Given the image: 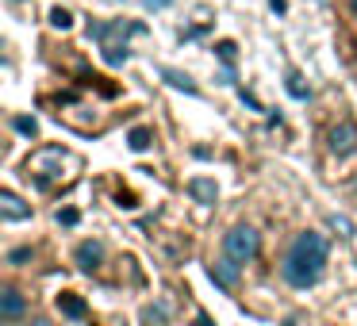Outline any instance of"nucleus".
<instances>
[{
  "instance_id": "nucleus-8",
  "label": "nucleus",
  "mask_w": 357,
  "mask_h": 326,
  "mask_svg": "<svg viewBox=\"0 0 357 326\" xmlns=\"http://www.w3.org/2000/svg\"><path fill=\"white\" fill-rule=\"evenodd\" d=\"M188 196H192L196 203H215L219 200V185L211 177H192L188 180Z\"/></svg>"
},
{
  "instance_id": "nucleus-16",
  "label": "nucleus",
  "mask_w": 357,
  "mask_h": 326,
  "mask_svg": "<svg viewBox=\"0 0 357 326\" xmlns=\"http://www.w3.org/2000/svg\"><path fill=\"white\" fill-rule=\"evenodd\" d=\"M215 54L223 58V62H234V54H238V47H234L231 39H223V42H215Z\"/></svg>"
},
{
  "instance_id": "nucleus-20",
  "label": "nucleus",
  "mask_w": 357,
  "mask_h": 326,
  "mask_svg": "<svg viewBox=\"0 0 357 326\" xmlns=\"http://www.w3.org/2000/svg\"><path fill=\"white\" fill-rule=\"evenodd\" d=\"M269 8L273 12H288V0H269Z\"/></svg>"
},
{
  "instance_id": "nucleus-12",
  "label": "nucleus",
  "mask_w": 357,
  "mask_h": 326,
  "mask_svg": "<svg viewBox=\"0 0 357 326\" xmlns=\"http://www.w3.org/2000/svg\"><path fill=\"white\" fill-rule=\"evenodd\" d=\"M284 88H288V96H296V100H307V85H303L300 73H288V77H284Z\"/></svg>"
},
{
  "instance_id": "nucleus-24",
  "label": "nucleus",
  "mask_w": 357,
  "mask_h": 326,
  "mask_svg": "<svg viewBox=\"0 0 357 326\" xmlns=\"http://www.w3.org/2000/svg\"><path fill=\"white\" fill-rule=\"evenodd\" d=\"M35 326H47V323H35Z\"/></svg>"
},
{
  "instance_id": "nucleus-2",
  "label": "nucleus",
  "mask_w": 357,
  "mask_h": 326,
  "mask_svg": "<svg viewBox=\"0 0 357 326\" xmlns=\"http://www.w3.org/2000/svg\"><path fill=\"white\" fill-rule=\"evenodd\" d=\"M223 249H227V257H234L238 265H246V261H254L257 249H261V234H257L254 226L238 223V226H231V234L223 238Z\"/></svg>"
},
{
  "instance_id": "nucleus-22",
  "label": "nucleus",
  "mask_w": 357,
  "mask_h": 326,
  "mask_svg": "<svg viewBox=\"0 0 357 326\" xmlns=\"http://www.w3.org/2000/svg\"><path fill=\"white\" fill-rule=\"evenodd\" d=\"M146 4H150V8H169L173 0H146Z\"/></svg>"
},
{
  "instance_id": "nucleus-14",
  "label": "nucleus",
  "mask_w": 357,
  "mask_h": 326,
  "mask_svg": "<svg viewBox=\"0 0 357 326\" xmlns=\"http://www.w3.org/2000/svg\"><path fill=\"white\" fill-rule=\"evenodd\" d=\"M104 62H108V65H123L127 62V47H119V42H104Z\"/></svg>"
},
{
  "instance_id": "nucleus-1",
  "label": "nucleus",
  "mask_w": 357,
  "mask_h": 326,
  "mask_svg": "<svg viewBox=\"0 0 357 326\" xmlns=\"http://www.w3.org/2000/svg\"><path fill=\"white\" fill-rule=\"evenodd\" d=\"M323 265H326V238L319 231H303L296 234L280 272L292 288H315L319 277H323Z\"/></svg>"
},
{
  "instance_id": "nucleus-5",
  "label": "nucleus",
  "mask_w": 357,
  "mask_h": 326,
  "mask_svg": "<svg viewBox=\"0 0 357 326\" xmlns=\"http://www.w3.org/2000/svg\"><path fill=\"white\" fill-rule=\"evenodd\" d=\"M0 215L8 219V223H20V219H31V208H27L12 188H4V192H0Z\"/></svg>"
},
{
  "instance_id": "nucleus-6",
  "label": "nucleus",
  "mask_w": 357,
  "mask_h": 326,
  "mask_svg": "<svg viewBox=\"0 0 357 326\" xmlns=\"http://www.w3.org/2000/svg\"><path fill=\"white\" fill-rule=\"evenodd\" d=\"M77 269H85V272H93V269H100V261H104V242H96V238H89V242H81L77 246Z\"/></svg>"
},
{
  "instance_id": "nucleus-18",
  "label": "nucleus",
  "mask_w": 357,
  "mask_h": 326,
  "mask_svg": "<svg viewBox=\"0 0 357 326\" xmlns=\"http://www.w3.org/2000/svg\"><path fill=\"white\" fill-rule=\"evenodd\" d=\"M24 261H31V246H20L8 254V265H24Z\"/></svg>"
},
{
  "instance_id": "nucleus-17",
  "label": "nucleus",
  "mask_w": 357,
  "mask_h": 326,
  "mask_svg": "<svg viewBox=\"0 0 357 326\" xmlns=\"http://www.w3.org/2000/svg\"><path fill=\"white\" fill-rule=\"evenodd\" d=\"M331 226L342 234V238H354V226H349V219H338V215H331Z\"/></svg>"
},
{
  "instance_id": "nucleus-10",
  "label": "nucleus",
  "mask_w": 357,
  "mask_h": 326,
  "mask_svg": "<svg viewBox=\"0 0 357 326\" xmlns=\"http://www.w3.org/2000/svg\"><path fill=\"white\" fill-rule=\"evenodd\" d=\"M150 142H154V134H150L146 127H131V131H127V146H131L135 154H142V150H150Z\"/></svg>"
},
{
  "instance_id": "nucleus-7",
  "label": "nucleus",
  "mask_w": 357,
  "mask_h": 326,
  "mask_svg": "<svg viewBox=\"0 0 357 326\" xmlns=\"http://www.w3.org/2000/svg\"><path fill=\"white\" fill-rule=\"evenodd\" d=\"M24 295L16 292V288H0V318L4 323H16V318H24Z\"/></svg>"
},
{
  "instance_id": "nucleus-9",
  "label": "nucleus",
  "mask_w": 357,
  "mask_h": 326,
  "mask_svg": "<svg viewBox=\"0 0 357 326\" xmlns=\"http://www.w3.org/2000/svg\"><path fill=\"white\" fill-rule=\"evenodd\" d=\"M54 303H58V311H62L66 318H85V315H89V303L81 300L77 292H58Z\"/></svg>"
},
{
  "instance_id": "nucleus-11",
  "label": "nucleus",
  "mask_w": 357,
  "mask_h": 326,
  "mask_svg": "<svg viewBox=\"0 0 357 326\" xmlns=\"http://www.w3.org/2000/svg\"><path fill=\"white\" fill-rule=\"evenodd\" d=\"M162 77L169 81L173 88H185V93H196V81L188 77V73H181V70H169V65H165V70H162Z\"/></svg>"
},
{
  "instance_id": "nucleus-3",
  "label": "nucleus",
  "mask_w": 357,
  "mask_h": 326,
  "mask_svg": "<svg viewBox=\"0 0 357 326\" xmlns=\"http://www.w3.org/2000/svg\"><path fill=\"white\" fill-rule=\"evenodd\" d=\"M331 154H338V157L357 154V127L349 123V119H342V123L331 131Z\"/></svg>"
},
{
  "instance_id": "nucleus-4",
  "label": "nucleus",
  "mask_w": 357,
  "mask_h": 326,
  "mask_svg": "<svg viewBox=\"0 0 357 326\" xmlns=\"http://www.w3.org/2000/svg\"><path fill=\"white\" fill-rule=\"evenodd\" d=\"M208 277L215 280L219 288H227V292H231V288L238 284L242 272H238V261H234V257H223V261H215V265L208 269Z\"/></svg>"
},
{
  "instance_id": "nucleus-15",
  "label": "nucleus",
  "mask_w": 357,
  "mask_h": 326,
  "mask_svg": "<svg viewBox=\"0 0 357 326\" xmlns=\"http://www.w3.org/2000/svg\"><path fill=\"white\" fill-rule=\"evenodd\" d=\"M12 127H16L24 139H35V134H39V123H35L31 116H16V119H12Z\"/></svg>"
},
{
  "instance_id": "nucleus-23",
  "label": "nucleus",
  "mask_w": 357,
  "mask_h": 326,
  "mask_svg": "<svg viewBox=\"0 0 357 326\" xmlns=\"http://www.w3.org/2000/svg\"><path fill=\"white\" fill-rule=\"evenodd\" d=\"M349 12H354V16H357V0H349Z\"/></svg>"
},
{
  "instance_id": "nucleus-19",
  "label": "nucleus",
  "mask_w": 357,
  "mask_h": 326,
  "mask_svg": "<svg viewBox=\"0 0 357 326\" xmlns=\"http://www.w3.org/2000/svg\"><path fill=\"white\" fill-rule=\"evenodd\" d=\"M77 211H73V208H66V211H58V223H62V226H77Z\"/></svg>"
},
{
  "instance_id": "nucleus-21",
  "label": "nucleus",
  "mask_w": 357,
  "mask_h": 326,
  "mask_svg": "<svg viewBox=\"0 0 357 326\" xmlns=\"http://www.w3.org/2000/svg\"><path fill=\"white\" fill-rule=\"evenodd\" d=\"M192 326H215V323H211L208 315H196V318H192Z\"/></svg>"
},
{
  "instance_id": "nucleus-13",
  "label": "nucleus",
  "mask_w": 357,
  "mask_h": 326,
  "mask_svg": "<svg viewBox=\"0 0 357 326\" xmlns=\"http://www.w3.org/2000/svg\"><path fill=\"white\" fill-rule=\"evenodd\" d=\"M50 27H54V31H70V27H73V12L70 8H54V12H50Z\"/></svg>"
}]
</instances>
